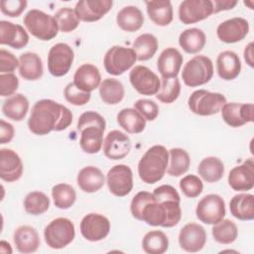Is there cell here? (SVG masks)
I'll return each mask as SVG.
<instances>
[{
    "mask_svg": "<svg viewBox=\"0 0 254 254\" xmlns=\"http://www.w3.org/2000/svg\"><path fill=\"white\" fill-rule=\"evenodd\" d=\"M104 130L97 126H88L80 131L79 146L84 153L96 154L103 146Z\"/></svg>",
    "mask_w": 254,
    "mask_h": 254,
    "instance_id": "cell-34",
    "label": "cell"
},
{
    "mask_svg": "<svg viewBox=\"0 0 254 254\" xmlns=\"http://www.w3.org/2000/svg\"><path fill=\"white\" fill-rule=\"evenodd\" d=\"M23 175V163L12 149L0 150V178L8 183L18 181Z\"/></svg>",
    "mask_w": 254,
    "mask_h": 254,
    "instance_id": "cell-20",
    "label": "cell"
},
{
    "mask_svg": "<svg viewBox=\"0 0 254 254\" xmlns=\"http://www.w3.org/2000/svg\"><path fill=\"white\" fill-rule=\"evenodd\" d=\"M75 236L73 222L65 217L52 220L44 230L47 245L52 249H62L70 244Z\"/></svg>",
    "mask_w": 254,
    "mask_h": 254,
    "instance_id": "cell-6",
    "label": "cell"
},
{
    "mask_svg": "<svg viewBox=\"0 0 254 254\" xmlns=\"http://www.w3.org/2000/svg\"><path fill=\"white\" fill-rule=\"evenodd\" d=\"M216 69L220 78L232 80L236 78L241 71V62L233 51H223L216 59Z\"/></svg>",
    "mask_w": 254,
    "mask_h": 254,
    "instance_id": "cell-25",
    "label": "cell"
},
{
    "mask_svg": "<svg viewBox=\"0 0 254 254\" xmlns=\"http://www.w3.org/2000/svg\"><path fill=\"white\" fill-rule=\"evenodd\" d=\"M144 15L137 6H125L116 16L118 27L125 32H136L141 29L144 24Z\"/></svg>",
    "mask_w": 254,
    "mask_h": 254,
    "instance_id": "cell-28",
    "label": "cell"
},
{
    "mask_svg": "<svg viewBox=\"0 0 254 254\" xmlns=\"http://www.w3.org/2000/svg\"><path fill=\"white\" fill-rule=\"evenodd\" d=\"M213 239L220 244H231L238 236L237 225L230 219H222L213 224L211 229Z\"/></svg>",
    "mask_w": 254,
    "mask_h": 254,
    "instance_id": "cell-40",
    "label": "cell"
},
{
    "mask_svg": "<svg viewBox=\"0 0 254 254\" xmlns=\"http://www.w3.org/2000/svg\"><path fill=\"white\" fill-rule=\"evenodd\" d=\"M19 60L10 52L1 49L0 50V71L1 73H13V71L19 66Z\"/></svg>",
    "mask_w": 254,
    "mask_h": 254,
    "instance_id": "cell-51",
    "label": "cell"
},
{
    "mask_svg": "<svg viewBox=\"0 0 254 254\" xmlns=\"http://www.w3.org/2000/svg\"><path fill=\"white\" fill-rule=\"evenodd\" d=\"M52 196L55 205L60 209H67L73 205L76 199L74 189L64 183L58 184L52 189Z\"/></svg>",
    "mask_w": 254,
    "mask_h": 254,
    "instance_id": "cell-41",
    "label": "cell"
},
{
    "mask_svg": "<svg viewBox=\"0 0 254 254\" xmlns=\"http://www.w3.org/2000/svg\"><path fill=\"white\" fill-rule=\"evenodd\" d=\"M88 126H97L105 131L106 122L103 116H101L99 113L95 111H86L83 112L78 120H77V130L80 132L83 128Z\"/></svg>",
    "mask_w": 254,
    "mask_h": 254,
    "instance_id": "cell-47",
    "label": "cell"
},
{
    "mask_svg": "<svg viewBox=\"0 0 254 254\" xmlns=\"http://www.w3.org/2000/svg\"><path fill=\"white\" fill-rule=\"evenodd\" d=\"M137 56L132 48L113 46L104 55L103 64L107 73L121 75L133 66Z\"/></svg>",
    "mask_w": 254,
    "mask_h": 254,
    "instance_id": "cell-7",
    "label": "cell"
},
{
    "mask_svg": "<svg viewBox=\"0 0 254 254\" xmlns=\"http://www.w3.org/2000/svg\"><path fill=\"white\" fill-rule=\"evenodd\" d=\"M23 23L35 38L50 41L57 37L59 27L54 16L38 9H31L24 16Z\"/></svg>",
    "mask_w": 254,
    "mask_h": 254,
    "instance_id": "cell-3",
    "label": "cell"
},
{
    "mask_svg": "<svg viewBox=\"0 0 254 254\" xmlns=\"http://www.w3.org/2000/svg\"><path fill=\"white\" fill-rule=\"evenodd\" d=\"M19 73L26 80H37L44 72L43 63L36 53H24L19 58Z\"/></svg>",
    "mask_w": 254,
    "mask_h": 254,
    "instance_id": "cell-29",
    "label": "cell"
},
{
    "mask_svg": "<svg viewBox=\"0 0 254 254\" xmlns=\"http://www.w3.org/2000/svg\"><path fill=\"white\" fill-rule=\"evenodd\" d=\"M112 5V0H81L75 4L74 11L79 21L95 22L107 14Z\"/></svg>",
    "mask_w": 254,
    "mask_h": 254,
    "instance_id": "cell-19",
    "label": "cell"
},
{
    "mask_svg": "<svg viewBox=\"0 0 254 254\" xmlns=\"http://www.w3.org/2000/svg\"><path fill=\"white\" fill-rule=\"evenodd\" d=\"M170 165L167 172L171 177H180L187 173L190 165L189 153L182 148H172L169 150Z\"/></svg>",
    "mask_w": 254,
    "mask_h": 254,
    "instance_id": "cell-38",
    "label": "cell"
},
{
    "mask_svg": "<svg viewBox=\"0 0 254 254\" xmlns=\"http://www.w3.org/2000/svg\"><path fill=\"white\" fill-rule=\"evenodd\" d=\"M183 61L184 58L179 50L172 47L165 49L157 60V68L162 78L177 77L181 70Z\"/></svg>",
    "mask_w": 254,
    "mask_h": 254,
    "instance_id": "cell-22",
    "label": "cell"
},
{
    "mask_svg": "<svg viewBox=\"0 0 254 254\" xmlns=\"http://www.w3.org/2000/svg\"><path fill=\"white\" fill-rule=\"evenodd\" d=\"M131 150V141L127 134L119 130L108 132L103 141V153L110 160H121Z\"/></svg>",
    "mask_w": 254,
    "mask_h": 254,
    "instance_id": "cell-18",
    "label": "cell"
},
{
    "mask_svg": "<svg viewBox=\"0 0 254 254\" xmlns=\"http://www.w3.org/2000/svg\"><path fill=\"white\" fill-rule=\"evenodd\" d=\"M132 49L138 61H148L155 56L158 50V40L152 34H142L133 42Z\"/></svg>",
    "mask_w": 254,
    "mask_h": 254,
    "instance_id": "cell-37",
    "label": "cell"
},
{
    "mask_svg": "<svg viewBox=\"0 0 254 254\" xmlns=\"http://www.w3.org/2000/svg\"><path fill=\"white\" fill-rule=\"evenodd\" d=\"M213 75L211 60L202 55L194 56L183 67L182 78L186 85L196 87L207 83Z\"/></svg>",
    "mask_w": 254,
    "mask_h": 254,
    "instance_id": "cell-4",
    "label": "cell"
},
{
    "mask_svg": "<svg viewBox=\"0 0 254 254\" xmlns=\"http://www.w3.org/2000/svg\"><path fill=\"white\" fill-rule=\"evenodd\" d=\"M147 13L150 20L158 26L165 27L172 23L174 19L173 6L169 0L146 1Z\"/></svg>",
    "mask_w": 254,
    "mask_h": 254,
    "instance_id": "cell-27",
    "label": "cell"
},
{
    "mask_svg": "<svg viewBox=\"0 0 254 254\" xmlns=\"http://www.w3.org/2000/svg\"><path fill=\"white\" fill-rule=\"evenodd\" d=\"M226 103V97L219 92H210L205 89L193 91L189 99L188 106L190 111L199 116L217 114Z\"/></svg>",
    "mask_w": 254,
    "mask_h": 254,
    "instance_id": "cell-5",
    "label": "cell"
},
{
    "mask_svg": "<svg viewBox=\"0 0 254 254\" xmlns=\"http://www.w3.org/2000/svg\"><path fill=\"white\" fill-rule=\"evenodd\" d=\"M0 251L2 252V253H6V254H11L12 253V249H11V245L8 243V242H6L5 240H2L1 242H0Z\"/></svg>",
    "mask_w": 254,
    "mask_h": 254,
    "instance_id": "cell-55",
    "label": "cell"
},
{
    "mask_svg": "<svg viewBox=\"0 0 254 254\" xmlns=\"http://www.w3.org/2000/svg\"><path fill=\"white\" fill-rule=\"evenodd\" d=\"M129 79L134 89L142 95H155L161 87L159 76L145 65L134 66L129 73Z\"/></svg>",
    "mask_w": 254,
    "mask_h": 254,
    "instance_id": "cell-11",
    "label": "cell"
},
{
    "mask_svg": "<svg viewBox=\"0 0 254 254\" xmlns=\"http://www.w3.org/2000/svg\"><path fill=\"white\" fill-rule=\"evenodd\" d=\"M109 191L115 196H126L133 189V173L129 166L119 164L113 166L106 175Z\"/></svg>",
    "mask_w": 254,
    "mask_h": 254,
    "instance_id": "cell-10",
    "label": "cell"
},
{
    "mask_svg": "<svg viewBox=\"0 0 254 254\" xmlns=\"http://www.w3.org/2000/svg\"><path fill=\"white\" fill-rule=\"evenodd\" d=\"M74 85L85 92H91L99 87L101 74L97 66L91 64H83L78 66L73 74Z\"/></svg>",
    "mask_w": 254,
    "mask_h": 254,
    "instance_id": "cell-23",
    "label": "cell"
},
{
    "mask_svg": "<svg viewBox=\"0 0 254 254\" xmlns=\"http://www.w3.org/2000/svg\"><path fill=\"white\" fill-rule=\"evenodd\" d=\"M230 213L239 220L254 218V195L252 193L235 194L229 202Z\"/></svg>",
    "mask_w": 254,
    "mask_h": 254,
    "instance_id": "cell-30",
    "label": "cell"
},
{
    "mask_svg": "<svg viewBox=\"0 0 254 254\" xmlns=\"http://www.w3.org/2000/svg\"><path fill=\"white\" fill-rule=\"evenodd\" d=\"M181 93V82L178 77L162 78L161 87L156 94L158 100L163 103H173Z\"/></svg>",
    "mask_w": 254,
    "mask_h": 254,
    "instance_id": "cell-43",
    "label": "cell"
},
{
    "mask_svg": "<svg viewBox=\"0 0 254 254\" xmlns=\"http://www.w3.org/2000/svg\"><path fill=\"white\" fill-rule=\"evenodd\" d=\"M206 242V232L197 223L190 222L186 224L179 233V244L181 248L190 253L200 251Z\"/></svg>",
    "mask_w": 254,
    "mask_h": 254,
    "instance_id": "cell-16",
    "label": "cell"
},
{
    "mask_svg": "<svg viewBox=\"0 0 254 254\" xmlns=\"http://www.w3.org/2000/svg\"><path fill=\"white\" fill-rule=\"evenodd\" d=\"M28 111L29 100L22 93H15L12 96H9L2 105L3 114L13 121L23 120Z\"/></svg>",
    "mask_w": 254,
    "mask_h": 254,
    "instance_id": "cell-31",
    "label": "cell"
},
{
    "mask_svg": "<svg viewBox=\"0 0 254 254\" xmlns=\"http://www.w3.org/2000/svg\"><path fill=\"white\" fill-rule=\"evenodd\" d=\"M142 248L148 254H163L169 248L168 236L161 230L149 231L142 239Z\"/></svg>",
    "mask_w": 254,
    "mask_h": 254,
    "instance_id": "cell-39",
    "label": "cell"
},
{
    "mask_svg": "<svg viewBox=\"0 0 254 254\" xmlns=\"http://www.w3.org/2000/svg\"><path fill=\"white\" fill-rule=\"evenodd\" d=\"M213 14L210 0H184L179 6V19L185 25L194 24Z\"/></svg>",
    "mask_w": 254,
    "mask_h": 254,
    "instance_id": "cell-12",
    "label": "cell"
},
{
    "mask_svg": "<svg viewBox=\"0 0 254 254\" xmlns=\"http://www.w3.org/2000/svg\"><path fill=\"white\" fill-rule=\"evenodd\" d=\"M195 214L196 217L205 224H215L219 222L225 216L224 199L216 193L204 195L196 205Z\"/></svg>",
    "mask_w": 254,
    "mask_h": 254,
    "instance_id": "cell-9",
    "label": "cell"
},
{
    "mask_svg": "<svg viewBox=\"0 0 254 254\" xmlns=\"http://www.w3.org/2000/svg\"><path fill=\"white\" fill-rule=\"evenodd\" d=\"M98 88L101 100L109 105L119 103L125 95L124 85L121 81L115 78L103 79Z\"/></svg>",
    "mask_w": 254,
    "mask_h": 254,
    "instance_id": "cell-36",
    "label": "cell"
},
{
    "mask_svg": "<svg viewBox=\"0 0 254 254\" xmlns=\"http://www.w3.org/2000/svg\"><path fill=\"white\" fill-rule=\"evenodd\" d=\"M80 233L88 241L97 242L104 239L110 231V221L103 214L91 212L80 221Z\"/></svg>",
    "mask_w": 254,
    "mask_h": 254,
    "instance_id": "cell-13",
    "label": "cell"
},
{
    "mask_svg": "<svg viewBox=\"0 0 254 254\" xmlns=\"http://www.w3.org/2000/svg\"><path fill=\"white\" fill-rule=\"evenodd\" d=\"M205 43V34L198 28L186 29L179 37V44L181 48L188 54L199 53L204 48Z\"/></svg>",
    "mask_w": 254,
    "mask_h": 254,
    "instance_id": "cell-33",
    "label": "cell"
},
{
    "mask_svg": "<svg viewBox=\"0 0 254 254\" xmlns=\"http://www.w3.org/2000/svg\"><path fill=\"white\" fill-rule=\"evenodd\" d=\"M213 3V13H218L220 11L231 10L237 5V1L231 0H214Z\"/></svg>",
    "mask_w": 254,
    "mask_h": 254,
    "instance_id": "cell-53",
    "label": "cell"
},
{
    "mask_svg": "<svg viewBox=\"0 0 254 254\" xmlns=\"http://www.w3.org/2000/svg\"><path fill=\"white\" fill-rule=\"evenodd\" d=\"M14 127L5 120H0V144L9 143L14 137Z\"/></svg>",
    "mask_w": 254,
    "mask_h": 254,
    "instance_id": "cell-52",
    "label": "cell"
},
{
    "mask_svg": "<svg viewBox=\"0 0 254 254\" xmlns=\"http://www.w3.org/2000/svg\"><path fill=\"white\" fill-rule=\"evenodd\" d=\"M74 54L70 46L65 43L54 45L48 55V69L56 77L65 75L73 63Z\"/></svg>",
    "mask_w": 254,
    "mask_h": 254,
    "instance_id": "cell-8",
    "label": "cell"
},
{
    "mask_svg": "<svg viewBox=\"0 0 254 254\" xmlns=\"http://www.w3.org/2000/svg\"><path fill=\"white\" fill-rule=\"evenodd\" d=\"M64 95L67 102L75 106H82L86 104L91 97L90 92H85L78 89L73 82L66 84L64 90Z\"/></svg>",
    "mask_w": 254,
    "mask_h": 254,
    "instance_id": "cell-46",
    "label": "cell"
},
{
    "mask_svg": "<svg viewBox=\"0 0 254 254\" xmlns=\"http://www.w3.org/2000/svg\"><path fill=\"white\" fill-rule=\"evenodd\" d=\"M59 30L63 33H69L74 31L79 25V19L73 9L69 7H63L59 9L54 15Z\"/></svg>",
    "mask_w": 254,
    "mask_h": 254,
    "instance_id": "cell-44",
    "label": "cell"
},
{
    "mask_svg": "<svg viewBox=\"0 0 254 254\" xmlns=\"http://www.w3.org/2000/svg\"><path fill=\"white\" fill-rule=\"evenodd\" d=\"M28 2L26 0H2L0 2V9L4 15L9 17H18L26 9Z\"/></svg>",
    "mask_w": 254,
    "mask_h": 254,
    "instance_id": "cell-49",
    "label": "cell"
},
{
    "mask_svg": "<svg viewBox=\"0 0 254 254\" xmlns=\"http://www.w3.org/2000/svg\"><path fill=\"white\" fill-rule=\"evenodd\" d=\"M221 117L230 127L237 128L254 120V105L252 103H225L221 108Z\"/></svg>",
    "mask_w": 254,
    "mask_h": 254,
    "instance_id": "cell-14",
    "label": "cell"
},
{
    "mask_svg": "<svg viewBox=\"0 0 254 254\" xmlns=\"http://www.w3.org/2000/svg\"><path fill=\"white\" fill-rule=\"evenodd\" d=\"M116 119L119 126L130 134L141 133L146 127V119L135 108L121 109Z\"/></svg>",
    "mask_w": 254,
    "mask_h": 254,
    "instance_id": "cell-32",
    "label": "cell"
},
{
    "mask_svg": "<svg viewBox=\"0 0 254 254\" xmlns=\"http://www.w3.org/2000/svg\"><path fill=\"white\" fill-rule=\"evenodd\" d=\"M169 151L162 145L149 148L138 163L140 179L149 185L161 181L168 169Z\"/></svg>",
    "mask_w": 254,
    "mask_h": 254,
    "instance_id": "cell-2",
    "label": "cell"
},
{
    "mask_svg": "<svg viewBox=\"0 0 254 254\" xmlns=\"http://www.w3.org/2000/svg\"><path fill=\"white\" fill-rule=\"evenodd\" d=\"M244 59L246 64L250 66L253 67L254 66V63H253V43H249L245 49H244Z\"/></svg>",
    "mask_w": 254,
    "mask_h": 254,
    "instance_id": "cell-54",
    "label": "cell"
},
{
    "mask_svg": "<svg viewBox=\"0 0 254 254\" xmlns=\"http://www.w3.org/2000/svg\"><path fill=\"white\" fill-rule=\"evenodd\" d=\"M72 122V113L53 99L38 100L31 111L28 127L35 135L43 136L53 131H63Z\"/></svg>",
    "mask_w": 254,
    "mask_h": 254,
    "instance_id": "cell-1",
    "label": "cell"
},
{
    "mask_svg": "<svg viewBox=\"0 0 254 254\" xmlns=\"http://www.w3.org/2000/svg\"><path fill=\"white\" fill-rule=\"evenodd\" d=\"M180 189L186 196L194 198L202 192L203 184L197 176L187 175L180 181Z\"/></svg>",
    "mask_w": 254,
    "mask_h": 254,
    "instance_id": "cell-45",
    "label": "cell"
},
{
    "mask_svg": "<svg viewBox=\"0 0 254 254\" xmlns=\"http://www.w3.org/2000/svg\"><path fill=\"white\" fill-rule=\"evenodd\" d=\"M50 198L43 191H31L24 198V208L31 215L45 213L50 207Z\"/></svg>",
    "mask_w": 254,
    "mask_h": 254,
    "instance_id": "cell-42",
    "label": "cell"
},
{
    "mask_svg": "<svg viewBox=\"0 0 254 254\" xmlns=\"http://www.w3.org/2000/svg\"><path fill=\"white\" fill-rule=\"evenodd\" d=\"M14 244L16 249L20 253H33L40 247L41 241L39 234L33 226L21 225L15 231L13 235Z\"/></svg>",
    "mask_w": 254,
    "mask_h": 254,
    "instance_id": "cell-24",
    "label": "cell"
},
{
    "mask_svg": "<svg viewBox=\"0 0 254 254\" xmlns=\"http://www.w3.org/2000/svg\"><path fill=\"white\" fill-rule=\"evenodd\" d=\"M197 173L206 183H216L224 175V165L217 157H206L199 163Z\"/></svg>",
    "mask_w": 254,
    "mask_h": 254,
    "instance_id": "cell-35",
    "label": "cell"
},
{
    "mask_svg": "<svg viewBox=\"0 0 254 254\" xmlns=\"http://www.w3.org/2000/svg\"><path fill=\"white\" fill-rule=\"evenodd\" d=\"M19 87V79L14 73L0 74V95L12 96Z\"/></svg>",
    "mask_w": 254,
    "mask_h": 254,
    "instance_id": "cell-50",
    "label": "cell"
},
{
    "mask_svg": "<svg viewBox=\"0 0 254 254\" xmlns=\"http://www.w3.org/2000/svg\"><path fill=\"white\" fill-rule=\"evenodd\" d=\"M228 184L233 190L247 191L254 187V162L247 159L241 165L232 168L227 178Z\"/></svg>",
    "mask_w": 254,
    "mask_h": 254,
    "instance_id": "cell-17",
    "label": "cell"
},
{
    "mask_svg": "<svg viewBox=\"0 0 254 254\" xmlns=\"http://www.w3.org/2000/svg\"><path fill=\"white\" fill-rule=\"evenodd\" d=\"M29 43V35L26 30L18 24L9 21H0V44L20 50Z\"/></svg>",
    "mask_w": 254,
    "mask_h": 254,
    "instance_id": "cell-21",
    "label": "cell"
},
{
    "mask_svg": "<svg viewBox=\"0 0 254 254\" xmlns=\"http://www.w3.org/2000/svg\"><path fill=\"white\" fill-rule=\"evenodd\" d=\"M249 32V23L242 17H234L223 21L216 28L218 39L226 44L242 41Z\"/></svg>",
    "mask_w": 254,
    "mask_h": 254,
    "instance_id": "cell-15",
    "label": "cell"
},
{
    "mask_svg": "<svg viewBox=\"0 0 254 254\" xmlns=\"http://www.w3.org/2000/svg\"><path fill=\"white\" fill-rule=\"evenodd\" d=\"M134 108L146 119V121H154L159 115V106L151 99H138L134 103Z\"/></svg>",
    "mask_w": 254,
    "mask_h": 254,
    "instance_id": "cell-48",
    "label": "cell"
},
{
    "mask_svg": "<svg viewBox=\"0 0 254 254\" xmlns=\"http://www.w3.org/2000/svg\"><path fill=\"white\" fill-rule=\"evenodd\" d=\"M76 182L81 190L87 193H92L103 187L105 178L100 169L94 166H87L78 172Z\"/></svg>",
    "mask_w": 254,
    "mask_h": 254,
    "instance_id": "cell-26",
    "label": "cell"
}]
</instances>
